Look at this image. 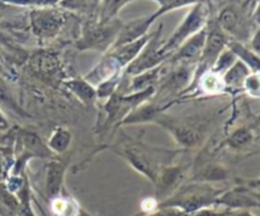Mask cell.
Here are the masks:
<instances>
[{"label": "cell", "mask_w": 260, "mask_h": 216, "mask_svg": "<svg viewBox=\"0 0 260 216\" xmlns=\"http://www.w3.org/2000/svg\"><path fill=\"white\" fill-rule=\"evenodd\" d=\"M114 152L121 155L136 172L146 177L155 184L157 174L167 162L177 155L175 150L157 149L147 146L141 141H123L113 146Z\"/></svg>", "instance_id": "obj_1"}, {"label": "cell", "mask_w": 260, "mask_h": 216, "mask_svg": "<svg viewBox=\"0 0 260 216\" xmlns=\"http://www.w3.org/2000/svg\"><path fill=\"white\" fill-rule=\"evenodd\" d=\"M254 8L253 2L229 0L218 10L215 20L230 40L245 43L254 33Z\"/></svg>", "instance_id": "obj_2"}, {"label": "cell", "mask_w": 260, "mask_h": 216, "mask_svg": "<svg viewBox=\"0 0 260 216\" xmlns=\"http://www.w3.org/2000/svg\"><path fill=\"white\" fill-rule=\"evenodd\" d=\"M225 190L216 188L211 183L192 182L182 186L169 198L159 203V207H177L184 212L192 213L203 208L216 206L217 198Z\"/></svg>", "instance_id": "obj_3"}, {"label": "cell", "mask_w": 260, "mask_h": 216, "mask_svg": "<svg viewBox=\"0 0 260 216\" xmlns=\"http://www.w3.org/2000/svg\"><path fill=\"white\" fill-rule=\"evenodd\" d=\"M123 22L118 17L108 22H99L96 18L90 19L83 27L80 37L76 41L79 51H98L107 53L117 40Z\"/></svg>", "instance_id": "obj_4"}, {"label": "cell", "mask_w": 260, "mask_h": 216, "mask_svg": "<svg viewBox=\"0 0 260 216\" xmlns=\"http://www.w3.org/2000/svg\"><path fill=\"white\" fill-rule=\"evenodd\" d=\"M211 18V5L208 0H202L192 7V9L187 13L183 22L175 28L173 35L168 40L162 41V45L160 47V52L162 55L169 56L179 47L180 45L185 42L188 38L194 36L203 28H206L208 20Z\"/></svg>", "instance_id": "obj_5"}, {"label": "cell", "mask_w": 260, "mask_h": 216, "mask_svg": "<svg viewBox=\"0 0 260 216\" xmlns=\"http://www.w3.org/2000/svg\"><path fill=\"white\" fill-rule=\"evenodd\" d=\"M68 14L57 7L32 8L28 12V23L32 35L40 41L52 40L65 27Z\"/></svg>", "instance_id": "obj_6"}, {"label": "cell", "mask_w": 260, "mask_h": 216, "mask_svg": "<svg viewBox=\"0 0 260 216\" xmlns=\"http://www.w3.org/2000/svg\"><path fill=\"white\" fill-rule=\"evenodd\" d=\"M161 32H162V24L157 27L155 32L151 33V37L147 41L145 47L142 48L141 52L139 53L136 58L127 66L123 70V74L127 76H134L137 74H141L144 71L154 69L156 66L161 65L168 60V56L162 55L160 52V47L162 45L161 41Z\"/></svg>", "instance_id": "obj_7"}, {"label": "cell", "mask_w": 260, "mask_h": 216, "mask_svg": "<svg viewBox=\"0 0 260 216\" xmlns=\"http://www.w3.org/2000/svg\"><path fill=\"white\" fill-rule=\"evenodd\" d=\"M154 122H157L173 135L175 141L183 147H196L200 145L203 137V130L201 125L188 122L184 119H174L160 114Z\"/></svg>", "instance_id": "obj_8"}, {"label": "cell", "mask_w": 260, "mask_h": 216, "mask_svg": "<svg viewBox=\"0 0 260 216\" xmlns=\"http://www.w3.org/2000/svg\"><path fill=\"white\" fill-rule=\"evenodd\" d=\"M189 165L168 164L160 169L156 182H155V187H156L155 198L159 201V203L169 198L173 193H175L182 187V182L184 180Z\"/></svg>", "instance_id": "obj_9"}, {"label": "cell", "mask_w": 260, "mask_h": 216, "mask_svg": "<svg viewBox=\"0 0 260 216\" xmlns=\"http://www.w3.org/2000/svg\"><path fill=\"white\" fill-rule=\"evenodd\" d=\"M207 27V25H206ZM206 36H207V29L203 28L194 36L188 38L183 45H180L169 58L167 63L172 64V65H190L197 66L198 61H200L201 55H202L203 47L206 43Z\"/></svg>", "instance_id": "obj_10"}, {"label": "cell", "mask_w": 260, "mask_h": 216, "mask_svg": "<svg viewBox=\"0 0 260 216\" xmlns=\"http://www.w3.org/2000/svg\"><path fill=\"white\" fill-rule=\"evenodd\" d=\"M29 66L33 73L43 80H48L50 83H53V81L63 83L62 68H61L60 58L56 53L48 52V51L35 53L30 57Z\"/></svg>", "instance_id": "obj_11"}, {"label": "cell", "mask_w": 260, "mask_h": 216, "mask_svg": "<svg viewBox=\"0 0 260 216\" xmlns=\"http://www.w3.org/2000/svg\"><path fill=\"white\" fill-rule=\"evenodd\" d=\"M192 83L184 90V93L188 91H194V96H221V94H226V85L223 83V79L221 74L215 73L213 70L203 71V73L198 74V75H193Z\"/></svg>", "instance_id": "obj_12"}, {"label": "cell", "mask_w": 260, "mask_h": 216, "mask_svg": "<svg viewBox=\"0 0 260 216\" xmlns=\"http://www.w3.org/2000/svg\"><path fill=\"white\" fill-rule=\"evenodd\" d=\"M156 19H157L156 15L152 13V14L136 18V19H132L127 23L123 22V25H122L121 30H119L118 36H117L116 42H114L113 47L112 48H116L118 47V46L126 45V43H131L134 42V41L140 40V38H142L144 36L149 35L150 27H151L152 23H154Z\"/></svg>", "instance_id": "obj_13"}, {"label": "cell", "mask_w": 260, "mask_h": 216, "mask_svg": "<svg viewBox=\"0 0 260 216\" xmlns=\"http://www.w3.org/2000/svg\"><path fill=\"white\" fill-rule=\"evenodd\" d=\"M68 164L61 160L51 159L46 167L45 192L48 200L56 197L63 191V180H65Z\"/></svg>", "instance_id": "obj_14"}, {"label": "cell", "mask_w": 260, "mask_h": 216, "mask_svg": "<svg viewBox=\"0 0 260 216\" xmlns=\"http://www.w3.org/2000/svg\"><path fill=\"white\" fill-rule=\"evenodd\" d=\"M123 73V70L121 69V66L117 64V61L109 55L108 52L102 57V60L84 76L86 81L89 84L96 88L99 84L104 83V81L109 80V79L114 78V76L119 75V74Z\"/></svg>", "instance_id": "obj_15"}, {"label": "cell", "mask_w": 260, "mask_h": 216, "mask_svg": "<svg viewBox=\"0 0 260 216\" xmlns=\"http://www.w3.org/2000/svg\"><path fill=\"white\" fill-rule=\"evenodd\" d=\"M18 141L22 145L23 152L30 155L32 158L55 159V154L48 149L47 144H45L36 132L23 130L18 135Z\"/></svg>", "instance_id": "obj_16"}, {"label": "cell", "mask_w": 260, "mask_h": 216, "mask_svg": "<svg viewBox=\"0 0 260 216\" xmlns=\"http://www.w3.org/2000/svg\"><path fill=\"white\" fill-rule=\"evenodd\" d=\"M150 37H151V33H149V35L144 36L142 38L134 41V42L131 43H126V45L112 48L111 51H108V53L117 61V64L121 66L122 70H124V69L139 56V53L141 52L142 48L145 47L147 41L150 40Z\"/></svg>", "instance_id": "obj_17"}, {"label": "cell", "mask_w": 260, "mask_h": 216, "mask_svg": "<svg viewBox=\"0 0 260 216\" xmlns=\"http://www.w3.org/2000/svg\"><path fill=\"white\" fill-rule=\"evenodd\" d=\"M63 85L66 89H69L70 93H73L74 96L78 99H80L81 103H84L85 106L91 107L96 98V89L94 88L91 84H89L88 81L84 78H76V79H69V80H63Z\"/></svg>", "instance_id": "obj_18"}, {"label": "cell", "mask_w": 260, "mask_h": 216, "mask_svg": "<svg viewBox=\"0 0 260 216\" xmlns=\"http://www.w3.org/2000/svg\"><path fill=\"white\" fill-rule=\"evenodd\" d=\"M50 210L53 216H79L81 207L78 201L65 192L50 200Z\"/></svg>", "instance_id": "obj_19"}, {"label": "cell", "mask_w": 260, "mask_h": 216, "mask_svg": "<svg viewBox=\"0 0 260 216\" xmlns=\"http://www.w3.org/2000/svg\"><path fill=\"white\" fill-rule=\"evenodd\" d=\"M250 73L251 71L246 68L245 64L241 63L240 60H236V63L222 75L228 93L233 91L235 94L243 91L244 80Z\"/></svg>", "instance_id": "obj_20"}, {"label": "cell", "mask_w": 260, "mask_h": 216, "mask_svg": "<svg viewBox=\"0 0 260 216\" xmlns=\"http://www.w3.org/2000/svg\"><path fill=\"white\" fill-rule=\"evenodd\" d=\"M228 48L233 51L238 60L245 64L246 68L251 73H260V56L254 52L249 46H246L243 42H239V41L230 40L228 42Z\"/></svg>", "instance_id": "obj_21"}, {"label": "cell", "mask_w": 260, "mask_h": 216, "mask_svg": "<svg viewBox=\"0 0 260 216\" xmlns=\"http://www.w3.org/2000/svg\"><path fill=\"white\" fill-rule=\"evenodd\" d=\"M230 177V172L226 169L223 165L215 164V163H207L196 170L193 175V182H202V183H211V182H220V180H226Z\"/></svg>", "instance_id": "obj_22"}, {"label": "cell", "mask_w": 260, "mask_h": 216, "mask_svg": "<svg viewBox=\"0 0 260 216\" xmlns=\"http://www.w3.org/2000/svg\"><path fill=\"white\" fill-rule=\"evenodd\" d=\"M73 140V134L69 129L63 126L56 127L52 131L51 136L48 137L47 146L53 154H63L68 151Z\"/></svg>", "instance_id": "obj_23"}, {"label": "cell", "mask_w": 260, "mask_h": 216, "mask_svg": "<svg viewBox=\"0 0 260 216\" xmlns=\"http://www.w3.org/2000/svg\"><path fill=\"white\" fill-rule=\"evenodd\" d=\"M135 0H101L96 10V19L99 22H108L117 18L118 13L129 3Z\"/></svg>", "instance_id": "obj_24"}, {"label": "cell", "mask_w": 260, "mask_h": 216, "mask_svg": "<svg viewBox=\"0 0 260 216\" xmlns=\"http://www.w3.org/2000/svg\"><path fill=\"white\" fill-rule=\"evenodd\" d=\"M254 140V132L253 130L249 127H240V129L235 130L230 136L225 140L223 145L231 150H243L251 145Z\"/></svg>", "instance_id": "obj_25"}, {"label": "cell", "mask_w": 260, "mask_h": 216, "mask_svg": "<svg viewBox=\"0 0 260 216\" xmlns=\"http://www.w3.org/2000/svg\"><path fill=\"white\" fill-rule=\"evenodd\" d=\"M151 2H155L159 5L156 12H154V14L156 15V18L159 19L161 15L167 14V13L180 9V8L193 7V5L202 2V0H151Z\"/></svg>", "instance_id": "obj_26"}, {"label": "cell", "mask_w": 260, "mask_h": 216, "mask_svg": "<svg viewBox=\"0 0 260 216\" xmlns=\"http://www.w3.org/2000/svg\"><path fill=\"white\" fill-rule=\"evenodd\" d=\"M0 106L5 107V108L10 109L12 112L18 114H24V112L20 109L19 104L15 102L14 97H13L10 88L8 86L7 81L0 76Z\"/></svg>", "instance_id": "obj_27"}, {"label": "cell", "mask_w": 260, "mask_h": 216, "mask_svg": "<svg viewBox=\"0 0 260 216\" xmlns=\"http://www.w3.org/2000/svg\"><path fill=\"white\" fill-rule=\"evenodd\" d=\"M236 60H238V57L234 55L233 51L229 50V48L226 47L225 50L220 53V56L217 57V60L215 61V64H213V66L211 70H213L215 73L223 75V74H225L226 71H228L229 69H230L231 66L236 63Z\"/></svg>", "instance_id": "obj_28"}, {"label": "cell", "mask_w": 260, "mask_h": 216, "mask_svg": "<svg viewBox=\"0 0 260 216\" xmlns=\"http://www.w3.org/2000/svg\"><path fill=\"white\" fill-rule=\"evenodd\" d=\"M15 8H50L57 7L62 0H0Z\"/></svg>", "instance_id": "obj_29"}, {"label": "cell", "mask_w": 260, "mask_h": 216, "mask_svg": "<svg viewBox=\"0 0 260 216\" xmlns=\"http://www.w3.org/2000/svg\"><path fill=\"white\" fill-rule=\"evenodd\" d=\"M243 91L250 98L260 99V73H250L243 84Z\"/></svg>", "instance_id": "obj_30"}, {"label": "cell", "mask_w": 260, "mask_h": 216, "mask_svg": "<svg viewBox=\"0 0 260 216\" xmlns=\"http://www.w3.org/2000/svg\"><path fill=\"white\" fill-rule=\"evenodd\" d=\"M140 216H189V213L177 207H159L150 213H142Z\"/></svg>", "instance_id": "obj_31"}, {"label": "cell", "mask_w": 260, "mask_h": 216, "mask_svg": "<svg viewBox=\"0 0 260 216\" xmlns=\"http://www.w3.org/2000/svg\"><path fill=\"white\" fill-rule=\"evenodd\" d=\"M249 41H250V46H249V47L260 56V28L259 29L254 30V33L251 35L250 40Z\"/></svg>", "instance_id": "obj_32"}, {"label": "cell", "mask_w": 260, "mask_h": 216, "mask_svg": "<svg viewBox=\"0 0 260 216\" xmlns=\"http://www.w3.org/2000/svg\"><path fill=\"white\" fill-rule=\"evenodd\" d=\"M228 216H255L250 210H245V208H229Z\"/></svg>", "instance_id": "obj_33"}, {"label": "cell", "mask_w": 260, "mask_h": 216, "mask_svg": "<svg viewBox=\"0 0 260 216\" xmlns=\"http://www.w3.org/2000/svg\"><path fill=\"white\" fill-rule=\"evenodd\" d=\"M243 184L248 186L249 188H253V190H260V177L255 178V179H249L243 182Z\"/></svg>", "instance_id": "obj_34"}, {"label": "cell", "mask_w": 260, "mask_h": 216, "mask_svg": "<svg viewBox=\"0 0 260 216\" xmlns=\"http://www.w3.org/2000/svg\"><path fill=\"white\" fill-rule=\"evenodd\" d=\"M8 129H9V122H8L5 114L0 111V131H5Z\"/></svg>", "instance_id": "obj_35"}, {"label": "cell", "mask_w": 260, "mask_h": 216, "mask_svg": "<svg viewBox=\"0 0 260 216\" xmlns=\"http://www.w3.org/2000/svg\"><path fill=\"white\" fill-rule=\"evenodd\" d=\"M253 19H254V23H255V24H260V0L256 3L255 8H254Z\"/></svg>", "instance_id": "obj_36"}, {"label": "cell", "mask_w": 260, "mask_h": 216, "mask_svg": "<svg viewBox=\"0 0 260 216\" xmlns=\"http://www.w3.org/2000/svg\"><path fill=\"white\" fill-rule=\"evenodd\" d=\"M91 4H93V8H94V12H95V15H96V10H98V5H99V2L101 0H90Z\"/></svg>", "instance_id": "obj_37"}, {"label": "cell", "mask_w": 260, "mask_h": 216, "mask_svg": "<svg viewBox=\"0 0 260 216\" xmlns=\"http://www.w3.org/2000/svg\"><path fill=\"white\" fill-rule=\"evenodd\" d=\"M79 216H94V215H91L90 212H88V211H86V210L81 208V211H80V213H79Z\"/></svg>", "instance_id": "obj_38"}, {"label": "cell", "mask_w": 260, "mask_h": 216, "mask_svg": "<svg viewBox=\"0 0 260 216\" xmlns=\"http://www.w3.org/2000/svg\"><path fill=\"white\" fill-rule=\"evenodd\" d=\"M255 208H259L260 210V192L258 191V198H256V207Z\"/></svg>", "instance_id": "obj_39"}, {"label": "cell", "mask_w": 260, "mask_h": 216, "mask_svg": "<svg viewBox=\"0 0 260 216\" xmlns=\"http://www.w3.org/2000/svg\"><path fill=\"white\" fill-rule=\"evenodd\" d=\"M244 2H253L254 3V0H244ZM254 4H255V3H254Z\"/></svg>", "instance_id": "obj_40"}, {"label": "cell", "mask_w": 260, "mask_h": 216, "mask_svg": "<svg viewBox=\"0 0 260 216\" xmlns=\"http://www.w3.org/2000/svg\"><path fill=\"white\" fill-rule=\"evenodd\" d=\"M259 2V0H254V3H255V5H256V3H258Z\"/></svg>", "instance_id": "obj_41"}, {"label": "cell", "mask_w": 260, "mask_h": 216, "mask_svg": "<svg viewBox=\"0 0 260 216\" xmlns=\"http://www.w3.org/2000/svg\"><path fill=\"white\" fill-rule=\"evenodd\" d=\"M13 216H17V215H13Z\"/></svg>", "instance_id": "obj_42"}]
</instances>
